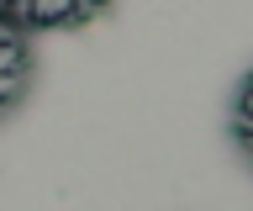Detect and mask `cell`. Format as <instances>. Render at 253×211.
<instances>
[{
	"label": "cell",
	"instance_id": "1",
	"mask_svg": "<svg viewBox=\"0 0 253 211\" xmlns=\"http://www.w3.org/2000/svg\"><path fill=\"white\" fill-rule=\"evenodd\" d=\"M111 0H0V11L27 27V32H69V27H90L106 16Z\"/></svg>",
	"mask_w": 253,
	"mask_h": 211
},
{
	"label": "cell",
	"instance_id": "2",
	"mask_svg": "<svg viewBox=\"0 0 253 211\" xmlns=\"http://www.w3.org/2000/svg\"><path fill=\"white\" fill-rule=\"evenodd\" d=\"M32 90V32L0 11V116H11Z\"/></svg>",
	"mask_w": 253,
	"mask_h": 211
},
{
	"label": "cell",
	"instance_id": "3",
	"mask_svg": "<svg viewBox=\"0 0 253 211\" xmlns=\"http://www.w3.org/2000/svg\"><path fill=\"white\" fill-rule=\"evenodd\" d=\"M232 143L253 159V69L243 74V84L232 95Z\"/></svg>",
	"mask_w": 253,
	"mask_h": 211
}]
</instances>
